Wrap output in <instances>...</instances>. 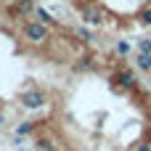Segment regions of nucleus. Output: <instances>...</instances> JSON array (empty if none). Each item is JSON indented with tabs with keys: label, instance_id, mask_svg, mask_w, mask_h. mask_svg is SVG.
Segmentation results:
<instances>
[{
	"label": "nucleus",
	"instance_id": "20e7f679",
	"mask_svg": "<svg viewBox=\"0 0 151 151\" xmlns=\"http://www.w3.org/2000/svg\"><path fill=\"white\" fill-rule=\"evenodd\" d=\"M135 66L141 72H151V53H138L135 56Z\"/></svg>",
	"mask_w": 151,
	"mask_h": 151
},
{
	"label": "nucleus",
	"instance_id": "39448f33",
	"mask_svg": "<svg viewBox=\"0 0 151 151\" xmlns=\"http://www.w3.org/2000/svg\"><path fill=\"white\" fill-rule=\"evenodd\" d=\"M35 16H37V21H42V24H48V27H53V24H56V19H53L45 8H40V5L35 8Z\"/></svg>",
	"mask_w": 151,
	"mask_h": 151
},
{
	"label": "nucleus",
	"instance_id": "0eeeda50",
	"mask_svg": "<svg viewBox=\"0 0 151 151\" xmlns=\"http://www.w3.org/2000/svg\"><path fill=\"white\" fill-rule=\"evenodd\" d=\"M16 13H19V16L35 13V5H32V0H19V3H16Z\"/></svg>",
	"mask_w": 151,
	"mask_h": 151
},
{
	"label": "nucleus",
	"instance_id": "423d86ee",
	"mask_svg": "<svg viewBox=\"0 0 151 151\" xmlns=\"http://www.w3.org/2000/svg\"><path fill=\"white\" fill-rule=\"evenodd\" d=\"M117 82H119L122 88H135V77H133L130 72H119V74H117Z\"/></svg>",
	"mask_w": 151,
	"mask_h": 151
},
{
	"label": "nucleus",
	"instance_id": "7ed1b4c3",
	"mask_svg": "<svg viewBox=\"0 0 151 151\" xmlns=\"http://www.w3.org/2000/svg\"><path fill=\"white\" fill-rule=\"evenodd\" d=\"M82 21L98 27V24H104V11H101L98 5H85V8H82Z\"/></svg>",
	"mask_w": 151,
	"mask_h": 151
},
{
	"label": "nucleus",
	"instance_id": "ddd939ff",
	"mask_svg": "<svg viewBox=\"0 0 151 151\" xmlns=\"http://www.w3.org/2000/svg\"><path fill=\"white\" fill-rule=\"evenodd\" d=\"M117 53H119V56H127V53H130V42H125V40L117 42Z\"/></svg>",
	"mask_w": 151,
	"mask_h": 151
},
{
	"label": "nucleus",
	"instance_id": "2eb2a0df",
	"mask_svg": "<svg viewBox=\"0 0 151 151\" xmlns=\"http://www.w3.org/2000/svg\"><path fill=\"white\" fill-rule=\"evenodd\" d=\"M138 151H151V143H143V146H138Z\"/></svg>",
	"mask_w": 151,
	"mask_h": 151
},
{
	"label": "nucleus",
	"instance_id": "dca6fc26",
	"mask_svg": "<svg viewBox=\"0 0 151 151\" xmlns=\"http://www.w3.org/2000/svg\"><path fill=\"white\" fill-rule=\"evenodd\" d=\"M0 125H3V114H0Z\"/></svg>",
	"mask_w": 151,
	"mask_h": 151
},
{
	"label": "nucleus",
	"instance_id": "f257e3e1",
	"mask_svg": "<svg viewBox=\"0 0 151 151\" xmlns=\"http://www.w3.org/2000/svg\"><path fill=\"white\" fill-rule=\"evenodd\" d=\"M48 37H50L48 24H42V21H27V24H24V40H27V42L40 45V42H45Z\"/></svg>",
	"mask_w": 151,
	"mask_h": 151
},
{
	"label": "nucleus",
	"instance_id": "4468645a",
	"mask_svg": "<svg viewBox=\"0 0 151 151\" xmlns=\"http://www.w3.org/2000/svg\"><path fill=\"white\" fill-rule=\"evenodd\" d=\"M77 37H80V40H85V42H90V40H93V35H90L88 29H82V27L77 29Z\"/></svg>",
	"mask_w": 151,
	"mask_h": 151
},
{
	"label": "nucleus",
	"instance_id": "f03ea898",
	"mask_svg": "<svg viewBox=\"0 0 151 151\" xmlns=\"http://www.w3.org/2000/svg\"><path fill=\"white\" fill-rule=\"evenodd\" d=\"M21 106L24 109H42L45 106V93H40V90H27V93H21Z\"/></svg>",
	"mask_w": 151,
	"mask_h": 151
},
{
	"label": "nucleus",
	"instance_id": "f8f14e48",
	"mask_svg": "<svg viewBox=\"0 0 151 151\" xmlns=\"http://www.w3.org/2000/svg\"><path fill=\"white\" fill-rule=\"evenodd\" d=\"M27 133H32V122H24V125H19V130H16V138H21V135H27Z\"/></svg>",
	"mask_w": 151,
	"mask_h": 151
},
{
	"label": "nucleus",
	"instance_id": "9d476101",
	"mask_svg": "<svg viewBox=\"0 0 151 151\" xmlns=\"http://www.w3.org/2000/svg\"><path fill=\"white\" fill-rule=\"evenodd\" d=\"M141 24H143V27H151V5L141 11Z\"/></svg>",
	"mask_w": 151,
	"mask_h": 151
},
{
	"label": "nucleus",
	"instance_id": "9b49d317",
	"mask_svg": "<svg viewBox=\"0 0 151 151\" xmlns=\"http://www.w3.org/2000/svg\"><path fill=\"white\" fill-rule=\"evenodd\" d=\"M138 53H151V40H138Z\"/></svg>",
	"mask_w": 151,
	"mask_h": 151
},
{
	"label": "nucleus",
	"instance_id": "1a4fd4ad",
	"mask_svg": "<svg viewBox=\"0 0 151 151\" xmlns=\"http://www.w3.org/2000/svg\"><path fill=\"white\" fill-rule=\"evenodd\" d=\"M37 151H56V149H53V143H50L48 138H40V141H37Z\"/></svg>",
	"mask_w": 151,
	"mask_h": 151
},
{
	"label": "nucleus",
	"instance_id": "6e6552de",
	"mask_svg": "<svg viewBox=\"0 0 151 151\" xmlns=\"http://www.w3.org/2000/svg\"><path fill=\"white\" fill-rule=\"evenodd\" d=\"M90 69H93V61H90L88 56H85V58H80V61L74 64V72H90Z\"/></svg>",
	"mask_w": 151,
	"mask_h": 151
}]
</instances>
